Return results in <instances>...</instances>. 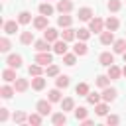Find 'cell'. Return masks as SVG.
Masks as SVG:
<instances>
[{"mask_svg":"<svg viewBox=\"0 0 126 126\" xmlns=\"http://www.w3.org/2000/svg\"><path fill=\"white\" fill-rule=\"evenodd\" d=\"M35 63H39V65H51L53 63V55L49 53V51H37V55H35Z\"/></svg>","mask_w":126,"mask_h":126,"instance_id":"6da1fadb","label":"cell"},{"mask_svg":"<svg viewBox=\"0 0 126 126\" xmlns=\"http://www.w3.org/2000/svg\"><path fill=\"white\" fill-rule=\"evenodd\" d=\"M102 28H104V22L100 20V18H93V20H89V30L91 32H94V33H102Z\"/></svg>","mask_w":126,"mask_h":126,"instance_id":"7a4b0ae2","label":"cell"},{"mask_svg":"<svg viewBox=\"0 0 126 126\" xmlns=\"http://www.w3.org/2000/svg\"><path fill=\"white\" fill-rule=\"evenodd\" d=\"M35 110H37L39 114L47 116V114L51 112V100H49V98H47V100H39V102L35 104Z\"/></svg>","mask_w":126,"mask_h":126,"instance_id":"3957f363","label":"cell"},{"mask_svg":"<svg viewBox=\"0 0 126 126\" xmlns=\"http://www.w3.org/2000/svg\"><path fill=\"white\" fill-rule=\"evenodd\" d=\"M14 89H16V93H26V91L30 89V81H28V79L18 77V79L14 81Z\"/></svg>","mask_w":126,"mask_h":126,"instance_id":"277c9868","label":"cell"},{"mask_svg":"<svg viewBox=\"0 0 126 126\" xmlns=\"http://www.w3.org/2000/svg\"><path fill=\"white\" fill-rule=\"evenodd\" d=\"M116 94H118V91L112 89V87H104V89H102V100H106V102L116 100Z\"/></svg>","mask_w":126,"mask_h":126,"instance_id":"5b68a950","label":"cell"},{"mask_svg":"<svg viewBox=\"0 0 126 126\" xmlns=\"http://www.w3.org/2000/svg\"><path fill=\"white\" fill-rule=\"evenodd\" d=\"M43 37H45L49 43H55V41L59 39V32H57L55 28H47V30H43Z\"/></svg>","mask_w":126,"mask_h":126,"instance_id":"8992f818","label":"cell"},{"mask_svg":"<svg viewBox=\"0 0 126 126\" xmlns=\"http://www.w3.org/2000/svg\"><path fill=\"white\" fill-rule=\"evenodd\" d=\"M98 61H100V65H104V67H110V65L114 63V53H110V51H104V53H100Z\"/></svg>","mask_w":126,"mask_h":126,"instance_id":"52a82bcc","label":"cell"},{"mask_svg":"<svg viewBox=\"0 0 126 126\" xmlns=\"http://www.w3.org/2000/svg\"><path fill=\"white\" fill-rule=\"evenodd\" d=\"M118 26H120V22H118V18H116V16H108V18H106V22H104V28H106V30H110V32H116V30H118Z\"/></svg>","mask_w":126,"mask_h":126,"instance_id":"ba28073f","label":"cell"},{"mask_svg":"<svg viewBox=\"0 0 126 126\" xmlns=\"http://www.w3.org/2000/svg\"><path fill=\"white\" fill-rule=\"evenodd\" d=\"M53 51H55L57 55H65V53H67V41H65V39H57V41L53 43Z\"/></svg>","mask_w":126,"mask_h":126,"instance_id":"9c48e42d","label":"cell"},{"mask_svg":"<svg viewBox=\"0 0 126 126\" xmlns=\"http://www.w3.org/2000/svg\"><path fill=\"white\" fill-rule=\"evenodd\" d=\"M22 55H8V59H6V63H8V67H14V69H18V67H22Z\"/></svg>","mask_w":126,"mask_h":126,"instance_id":"30bf717a","label":"cell"},{"mask_svg":"<svg viewBox=\"0 0 126 126\" xmlns=\"http://www.w3.org/2000/svg\"><path fill=\"white\" fill-rule=\"evenodd\" d=\"M57 10H59L61 14H69V12L73 10V2H71V0H59V2H57Z\"/></svg>","mask_w":126,"mask_h":126,"instance_id":"8fae6325","label":"cell"},{"mask_svg":"<svg viewBox=\"0 0 126 126\" xmlns=\"http://www.w3.org/2000/svg\"><path fill=\"white\" fill-rule=\"evenodd\" d=\"M100 43H102V45H110V43H114V32H110V30L102 32V33H100Z\"/></svg>","mask_w":126,"mask_h":126,"instance_id":"7c38bea8","label":"cell"},{"mask_svg":"<svg viewBox=\"0 0 126 126\" xmlns=\"http://www.w3.org/2000/svg\"><path fill=\"white\" fill-rule=\"evenodd\" d=\"M87 51H89V47H87V43L81 39V41H77L75 45H73V53H77L79 57L81 55H87Z\"/></svg>","mask_w":126,"mask_h":126,"instance_id":"4fadbf2b","label":"cell"},{"mask_svg":"<svg viewBox=\"0 0 126 126\" xmlns=\"http://www.w3.org/2000/svg\"><path fill=\"white\" fill-rule=\"evenodd\" d=\"M2 79L6 81V83H12V81H16L18 77H16V69L14 67H8V69H4L2 71Z\"/></svg>","mask_w":126,"mask_h":126,"instance_id":"5bb4252c","label":"cell"},{"mask_svg":"<svg viewBox=\"0 0 126 126\" xmlns=\"http://www.w3.org/2000/svg\"><path fill=\"white\" fill-rule=\"evenodd\" d=\"M47 18L49 16H37L35 20H33V26H35V30H47Z\"/></svg>","mask_w":126,"mask_h":126,"instance_id":"9a60e30c","label":"cell"},{"mask_svg":"<svg viewBox=\"0 0 126 126\" xmlns=\"http://www.w3.org/2000/svg\"><path fill=\"white\" fill-rule=\"evenodd\" d=\"M18 26H20V22H16V20H10V22H4V32L10 35V33H16L18 32Z\"/></svg>","mask_w":126,"mask_h":126,"instance_id":"2e32d148","label":"cell"},{"mask_svg":"<svg viewBox=\"0 0 126 126\" xmlns=\"http://www.w3.org/2000/svg\"><path fill=\"white\" fill-rule=\"evenodd\" d=\"M108 77H110V81H116V79H120V75H122V69L120 67H116L114 63L108 67V73H106Z\"/></svg>","mask_w":126,"mask_h":126,"instance_id":"e0dca14e","label":"cell"},{"mask_svg":"<svg viewBox=\"0 0 126 126\" xmlns=\"http://www.w3.org/2000/svg\"><path fill=\"white\" fill-rule=\"evenodd\" d=\"M79 20H83V22H89V20H93V10L91 8H79Z\"/></svg>","mask_w":126,"mask_h":126,"instance_id":"ac0fdd59","label":"cell"},{"mask_svg":"<svg viewBox=\"0 0 126 126\" xmlns=\"http://www.w3.org/2000/svg\"><path fill=\"white\" fill-rule=\"evenodd\" d=\"M61 110H63V112H69V110H75V100H73L71 96H67V98H63V100H61Z\"/></svg>","mask_w":126,"mask_h":126,"instance_id":"d6986e66","label":"cell"},{"mask_svg":"<svg viewBox=\"0 0 126 126\" xmlns=\"http://www.w3.org/2000/svg\"><path fill=\"white\" fill-rule=\"evenodd\" d=\"M94 112H96V116H106V112H108V102L104 100V102H96L94 104Z\"/></svg>","mask_w":126,"mask_h":126,"instance_id":"ffe728a7","label":"cell"},{"mask_svg":"<svg viewBox=\"0 0 126 126\" xmlns=\"http://www.w3.org/2000/svg\"><path fill=\"white\" fill-rule=\"evenodd\" d=\"M33 49L35 51H49V41L43 37V39H37L35 43H33Z\"/></svg>","mask_w":126,"mask_h":126,"instance_id":"44dd1931","label":"cell"},{"mask_svg":"<svg viewBox=\"0 0 126 126\" xmlns=\"http://www.w3.org/2000/svg\"><path fill=\"white\" fill-rule=\"evenodd\" d=\"M45 87V79L41 77V75H37V77H33L32 79V89H35V91H41Z\"/></svg>","mask_w":126,"mask_h":126,"instance_id":"7402d4cb","label":"cell"},{"mask_svg":"<svg viewBox=\"0 0 126 126\" xmlns=\"http://www.w3.org/2000/svg\"><path fill=\"white\" fill-rule=\"evenodd\" d=\"M71 22H73V18L67 16V14H61V16L57 18V24H59L61 28H71Z\"/></svg>","mask_w":126,"mask_h":126,"instance_id":"603a6c76","label":"cell"},{"mask_svg":"<svg viewBox=\"0 0 126 126\" xmlns=\"http://www.w3.org/2000/svg\"><path fill=\"white\" fill-rule=\"evenodd\" d=\"M75 93H77L79 96H87V94L91 93V89H89V85H87V83H79V85L75 87Z\"/></svg>","mask_w":126,"mask_h":126,"instance_id":"cb8c5ba5","label":"cell"},{"mask_svg":"<svg viewBox=\"0 0 126 126\" xmlns=\"http://www.w3.org/2000/svg\"><path fill=\"white\" fill-rule=\"evenodd\" d=\"M47 98L51 100V102H59L61 100V89L57 87V89H51L49 93H47Z\"/></svg>","mask_w":126,"mask_h":126,"instance_id":"d4e9b609","label":"cell"},{"mask_svg":"<svg viewBox=\"0 0 126 126\" xmlns=\"http://www.w3.org/2000/svg\"><path fill=\"white\" fill-rule=\"evenodd\" d=\"M61 35H63V39H65V41H73V39L77 37V32H75V30H71V28H63V33H61Z\"/></svg>","mask_w":126,"mask_h":126,"instance_id":"484cf974","label":"cell"},{"mask_svg":"<svg viewBox=\"0 0 126 126\" xmlns=\"http://www.w3.org/2000/svg\"><path fill=\"white\" fill-rule=\"evenodd\" d=\"M51 122H53L55 126H61V124H65V122H67V116H65V112H57V114H53Z\"/></svg>","mask_w":126,"mask_h":126,"instance_id":"4316f807","label":"cell"},{"mask_svg":"<svg viewBox=\"0 0 126 126\" xmlns=\"http://www.w3.org/2000/svg\"><path fill=\"white\" fill-rule=\"evenodd\" d=\"M20 41H22L24 45H30V43L33 41V32H22V35H20Z\"/></svg>","mask_w":126,"mask_h":126,"instance_id":"83f0119b","label":"cell"},{"mask_svg":"<svg viewBox=\"0 0 126 126\" xmlns=\"http://www.w3.org/2000/svg\"><path fill=\"white\" fill-rule=\"evenodd\" d=\"M77 57H79L77 53H65V55H63V63H65V65H69V67H73V65H75V61H77Z\"/></svg>","mask_w":126,"mask_h":126,"instance_id":"f1b7e54d","label":"cell"},{"mask_svg":"<svg viewBox=\"0 0 126 126\" xmlns=\"http://www.w3.org/2000/svg\"><path fill=\"white\" fill-rule=\"evenodd\" d=\"M55 85H57L59 89H67V87H69V77H67V75H57Z\"/></svg>","mask_w":126,"mask_h":126,"instance_id":"f546056e","label":"cell"},{"mask_svg":"<svg viewBox=\"0 0 126 126\" xmlns=\"http://www.w3.org/2000/svg\"><path fill=\"white\" fill-rule=\"evenodd\" d=\"M39 14H43V16H51V14H53V6L47 4V2L39 4Z\"/></svg>","mask_w":126,"mask_h":126,"instance_id":"4dcf8cb0","label":"cell"},{"mask_svg":"<svg viewBox=\"0 0 126 126\" xmlns=\"http://www.w3.org/2000/svg\"><path fill=\"white\" fill-rule=\"evenodd\" d=\"M102 100V94H98V93H89L87 94V102L89 104H96V102H100Z\"/></svg>","mask_w":126,"mask_h":126,"instance_id":"1f68e13d","label":"cell"},{"mask_svg":"<svg viewBox=\"0 0 126 126\" xmlns=\"http://www.w3.org/2000/svg\"><path fill=\"white\" fill-rule=\"evenodd\" d=\"M126 51V39H116L114 41V53H124Z\"/></svg>","mask_w":126,"mask_h":126,"instance_id":"d6a6232c","label":"cell"},{"mask_svg":"<svg viewBox=\"0 0 126 126\" xmlns=\"http://www.w3.org/2000/svg\"><path fill=\"white\" fill-rule=\"evenodd\" d=\"M18 22H20V24H30V22H32V14L26 12V10L20 12V14H18Z\"/></svg>","mask_w":126,"mask_h":126,"instance_id":"836d02e7","label":"cell"},{"mask_svg":"<svg viewBox=\"0 0 126 126\" xmlns=\"http://www.w3.org/2000/svg\"><path fill=\"white\" fill-rule=\"evenodd\" d=\"M77 37L83 39V41H87V39L91 37V30H87V28H79V30H77Z\"/></svg>","mask_w":126,"mask_h":126,"instance_id":"e575fe53","label":"cell"},{"mask_svg":"<svg viewBox=\"0 0 126 126\" xmlns=\"http://www.w3.org/2000/svg\"><path fill=\"white\" fill-rule=\"evenodd\" d=\"M108 83H110V77H108V75H98V77H96V85H98L100 89L108 87Z\"/></svg>","mask_w":126,"mask_h":126,"instance_id":"d590c367","label":"cell"},{"mask_svg":"<svg viewBox=\"0 0 126 126\" xmlns=\"http://www.w3.org/2000/svg\"><path fill=\"white\" fill-rule=\"evenodd\" d=\"M0 94H2L4 98H10L12 94H16V89H12V87H8V85H4V87L0 89Z\"/></svg>","mask_w":126,"mask_h":126,"instance_id":"8d00e7d4","label":"cell"},{"mask_svg":"<svg viewBox=\"0 0 126 126\" xmlns=\"http://www.w3.org/2000/svg\"><path fill=\"white\" fill-rule=\"evenodd\" d=\"M41 67H43V65H39V63H35V65H30L28 73H30L32 77H37V75H41Z\"/></svg>","mask_w":126,"mask_h":126,"instance_id":"74e56055","label":"cell"},{"mask_svg":"<svg viewBox=\"0 0 126 126\" xmlns=\"http://www.w3.org/2000/svg\"><path fill=\"white\" fill-rule=\"evenodd\" d=\"M45 75H47V77H57V75H59V67H57V65H53V63H51V65H47Z\"/></svg>","mask_w":126,"mask_h":126,"instance_id":"f35d334b","label":"cell"},{"mask_svg":"<svg viewBox=\"0 0 126 126\" xmlns=\"http://www.w3.org/2000/svg\"><path fill=\"white\" fill-rule=\"evenodd\" d=\"M122 8V2L120 0H108V10L110 12H118Z\"/></svg>","mask_w":126,"mask_h":126,"instance_id":"ab89813d","label":"cell"},{"mask_svg":"<svg viewBox=\"0 0 126 126\" xmlns=\"http://www.w3.org/2000/svg\"><path fill=\"white\" fill-rule=\"evenodd\" d=\"M75 116H77V120H85V118H87V108H85V106L75 108Z\"/></svg>","mask_w":126,"mask_h":126,"instance_id":"60d3db41","label":"cell"},{"mask_svg":"<svg viewBox=\"0 0 126 126\" xmlns=\"http://www.w3.org/2000/svg\"><path fill=\"white\" fill-rule=\"evenodd\" d=\"M41 116H43V114H39V112H37V114H30V116H28V122L37 126V124H41Z\"/></svg>","mask_w":126,"mask_h":126,"instance_id":"b9f144b4","label":"cell"},{"mask_svg":"<svg viewBox=\"0 0 126 126\" xmlns=\"http://www.w3.org/2000/svg\"><path fill=\"white\" fill-rule=\"evenodd\" d=\"M0 51H4V53L10 51V39H8V37H2V39H0Z\"/></svg>","mask_w":126,"mask_h":126,"instance_id":"7bdbcfd3","label":"cell"},{"mask_svg":"<svg viewBox=\"0 0 126 126\" xmlns=\"http://www.w3.org/2000/svg\"><path fill=\"white\" fill-rule=\"evenodd\" d=\"M26 120H28V116H26L24 112H16V114H14V122H18V124H24Z\"/></svg>","mask_w":126,"mask_h":126,"instance_id":"ee69618b","label":"cell"},{"mask_svg":"<svg viewBox=\"0 0 126 126\" xmlns=\"http://www.w3.org/2000/svg\"><path fill=\"white\" fill-rule=\"evenodd\" d=\"M8 116H10L8 114V108H0V122H6Z\"/></svg>","mask_w":126,"mask_h":126,"instance_id":"f6af8a7d","label":"cell"},{"mask_svg":"<svg viewBox=\"0 0 126 126\" xmlns=\"http://www.w3.org/2000/svg\"><path fill=\"white\" fill-rule=\"evenodd\" d=\"M118 116H114V114H110V116H106V124H118Z\"/></svg>","mask_w":126,"mask_h":126,"instance_id":"bcb514c9","label":"cell"},{"mask_svg":"<svg viewBox=\"0 0 126 126\" xmlns=\"http://www.w3.org/2000/svg\"><path fill=\"white\" fill-rule=\"evenodd\" d=\"M81 122H83L85 126H91V124H93V120H91V118H85V120H81Z\"/></svg>","mask_w":126,"mask_h":126,"instance_id":"7dc6e473","label":"cell"},{"mask_svg":"<svg viewBox=\"0 0 126 126\" xmlns=\"http://www.w3.org/2000/svg\"><path fill=\"white\" fill-rule=\"evenodd\" d=\"M122 75H124V77H126V65H124V69H122Z\"/></svg>","mask_w":126,"mask_h":126,"instance_id":"c3c4849f","label":"cell"},{"mask_svg":"<svg viewBox=\"0 0 126 126\" xmlns=\"http://www.w3.org/2000/svg\"><path fill=\"white\" fill-rule=\"evenodd\" d=\"M122 57H124V63H126V51H124V53H122Z\"/></svg>","mask_w":126,"mask_h":126,"instance_id":"681fc988","label":"cell"}]
</instances>
